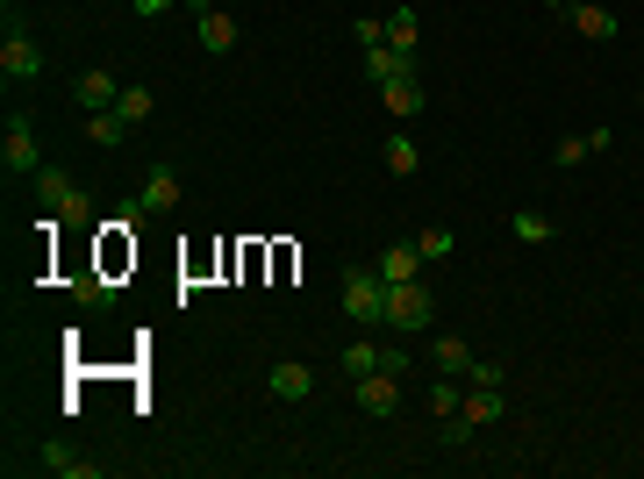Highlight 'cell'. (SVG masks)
<instances>
[{"mask_svg": "<svg viewBox=\"0 0 644 479\" xmlns=\"http://www.w3.org/2000/svg\"><path fill=\"white\" fill-rule=\"evenodd\" d=\"M387 329H401V337H423L430 323H437V301H430L423 279H401V287H387V315H380Z\"/></svg>", "mask_w": 644, "mask_h": 479, "instance_id": "2", "label": "cell"}, {"mask_svg": "<svg viewBox=\"0 0 644 479\" xmlns=\"http://www.w3.org/2000/svg\"><path fill=\"white\" fill-rule=\"evenodd\" d=\"M501 379H509V365H501V358H473L466 387H501Z\"/></svg>", "mask_w": 644, "mask_h": 479, "instance_id": "28", "label": "cell"}, {"mask_svg": "<svg viewBox=\"0 0 644 479\" xmlns=\"http://www.w3.org/2000/svg\"><path fill=\"white\" fill-rule=\"evenodd\" d=\"M430 408H437V415H458V408H466V379L437 373V379H430Z\"/></svg>", "mask_w": 644, "mask_h": 479, "instance_id": "23", "label": "cell"}, {"mask_svg": "<svg viewBox=\"0 0 644 479\" xmlns=\"http://www.w3.org/2000/svg\"><path fill=\"white\" fill-rule=\"evenodd\" d=\"M509 237L537 251V243H552V237H559V229H552V215H537V207H516V215H509Z\"/></svg>", "mask_w": 644, "mask_h": 479, "instance_id": "19", "label": "cell"}, {"mask_svg": "<svg viewBox=\"0 0 644 479\" xmlns=\"http://www.w3.org/2000/svg\"><path fill=\"white\" fill-rule=\"evenodd\" d=\"M416 251H423V265H444V257L458 251V237L451 229H416Z\"/></svg>", "mask_w": 644, "mask_h": 479, "instance_id": "24", "label": "cell"}, {"mask_svg": "<svg viewBox=\"0 0 644 479\" xmlns=\"http://www.w3.org/2000/svg\"><path fill=\"white\" fill-rule=\"evenodd\" d=\"M380 373H394V379H408V351H401V343H387V351H380Z\"/></svg>", "mask_w": 644, "mask_h": 479, "instance_id": "30", "label": "cell"}, {"mask_svg": "<svg viewBox=\"0 0 644 479\" xmlns=\"http://www.w3.org/2000/svg\"><path fill=\"white\" fill-rule=\"evenodd\" d=\"M179 193H187V179H179L172 165H151V172H144V187H136V201H144V215H172Z\"/></svg>", "mask_w": 644, "mask_h": 479, "instance_id": "8", "label": "cell"}, {"mask_svg": "<svg viewBox=\"0 0 644 479\" xmlns=\"http://www.w3.org/2000/svg\"><path fill=\"white\" fill-rule=\"evenodd\" d=\"M122 137H129V122H122L115 108H108V115H86V143H94V151H122Z\"/></svg>", "mask_w": 644, "mask_h": 479, "instance_id": "21", "label": "cell"}, {"mask_svg": "<svg viewBox=\"0 0 644 479\" xmlns=\"http://www.w3.org/2000/svg\"><path fill=\"white\" fill-rule=\"evenodd\" d=\"M544 8H559V15H566V8H573V0H544Z\"/></svg>", "mask_w": 644, "mask_h": 479, "instance_id": "32", "label": "cell"}, {"mask_svg": "<svg viewBox=\"0 0 644 479\" xmlns=\"http://www.w3.org/2000/svg\"><path fill=\"white\" fill-rule=\"evenodd\" d=\"M580 157H587V137H559L552 143V165H580Z\"/></svg>", "mask_w": 644, "mask_h": 479, "instance_id": "29", "label": "cell"}, {"mask_svg": "<svg viewBox=\"0 0 644 479\" xmlns=\"http://www.w3.org/2000/svg\"><path fill=\"white\" fill-rule=\"evenodd\" d=\"M380 165H387V172H401V179H408V172L423 165V151H416V137H408V129H394V137L380 143Z\"/></svg>", "mask_w": 644, "mask_h": 479, "instance_id": "20", "label": "cell"}, {"mask_svg": "<svg viewBox=\"0 0 644 479\" xmlns=\"http://www.w3.org/2000/svg\"><path fill=\"white\" fill-rule=\"evenodd\" d=\"M351 387H358V408L366 415H394L401 408V379L394 373H366V379H351Z\"/></svg>", "mask_w": 644, "mask_h": 479, "instance_id": "11", "label": "cell"}, {"mask_svg": "<svg viewBox=\"0 0 644 479\" xmlns=\"http://www.w3.org/2000/svg\"><path fill=\"white\" fill-rule=\"evenodd\" d=\"M358 65H366V79H373V86H387V79H401V72H416V58L394 51V43H373V51L358 58Z\"/></svg>", "mask_w": 644, "mask_h": 479, "instance_id": "13", "label": "cell"}, {"mask_svg": "<svg viewBox=\"0 0 644 479\" xmlns=\"http://www.w3.org/2000/svg\"><path fill=\"white\" fill-rule=\"evenodd\" d=\"M187 8H194V36H201V51H237V15H230V8H215V0H187Z\"/></svg>", "mask_w": 644, "mask_h": 479, "instance_id": "4", "label": "cell"}, {"mask_svg": "<svg viewBox=\"0 0 644 479\" xmlns=\"http://www.w3.org/2000/svg\"><path fill=\"white\" fill-rule=\"evenodd\" d=\"M344 315H351L358 329L366 323H380V315H387V279H380V265H351V273H344Z\"/></svg>", "mask_w": 644, "mask_h": 479, "instance_id": "3", "label": "cell"}, {"mask_svg": "<svg viewBox=\"0 0 644 479\" xmlns=\"http://www.w3.org/2000/svg\"><path fill=\"white\" fill-rule=\"evenodd\" d=\"M36 72H44L36 36H29V29H8V36H0V79H8V86H29Z\"/></svg>", "mask_w": 644, "mask_h": 479, "instance_id": "5", "label": "cell"}, {"mask_svg": "<svg viewBox=\"0 0 644 479\" xmlns=\"http://www.w3.org/2000/svg\"><path fill=\"white\" fill-rule=\"evenodd\" d=\"M430 358H437V373L466 379V373H473V343H466V337H430Z\"/></svg>", "mask_w": 644, "mask_h": 479, "instance_id": "17", "label": "cell"}, {"mask_svg": "<svg viewBox=\"0 0 644 479\" xmlns=\"http://www.w3.org/2000/svg\"><path fill=\"white\" fill-rule=\"evenodd\" d=\"M637 108H644V93H637Z\"/></svg>", "mask_w": 644, "mask_h": 479, "instance_id": "33", "label": "cell"}, {"mask_svg": "<svg viewBox=\"0 0 644 479\" xmlns=\"http://www.w3.org/2000/svg\"><path fill=\"white\" fill-rule=\"evenodd\" d=\"M380 108H387V115H423V79H416V72L387 79L380 86Z\"/></svg>", "mask_w": 644, "mask_h": 479, "instance_id": "14", "label": "cell"}, {"mask_svg": "<svg viewBox=\"0 0 644 479\" xmlns=\"http://www.w3.org/2000/svg\"><path fill=\"white\" fill-rule=\"evenodd\" d=\"M0 165L8 172H44V143H36V129L29 122H8V137H0Z\"/></svg>", "mask_w": 644, "mask_h": 479, "instance_id": "9", "label": "cell"}, {"mask_svg": "<svg viewBox=\"0 0 644 479\" xmlns=\"http://www.w3.org/2000/svg\"><path fill=\"white\" fill-rule=\"evenodd\" d=\"M265 387H272L280 401H308V394H315V373H308L301 358H287V365H272V379H265Z\"/></svg>", "mask_w": 644, "mask_h": 479, "instance_id": "15", "label": "cell"}, {"mask_svg": "<svg viewBox=\"0 0 644 479\" xmlns=\"http://www.w3.org/2000/svg\"><path fill=\"white\" fill-rule=\"evenodd\" d=\"M72 293H79L86 308H108V301H115V287H108L101 273H86V279H72Z\"/></svg>", "mask_w": 644, "mask_h": 479, "instance_id": "26", "label": "cell"}, {"mask_svg": "<svg viewBox=\"0 0 644 479\" xmlns=\"http://www.w3.org/2000/svg\"><path fill=\"white\" fill-rule=\"evenodd\" d=\"M172 8H179V0H136V15H144V22H158V15H172Z\"/></svg>", "mask_w": 644, "mask_h": 479, "instance_id": "31", "label": "cell"}, {"mask_svg": "<svg viewBox=\"0 0 644 479\" xmlns=\"http://www.w3.org/2000/svg\"><path fill=\"white\" fill-rule=\"evenodd\" d=\"M373 265H380V279H387V287H401V279L423 273V251H416V237H408V243H387V251H380Z\"/></svg>", "mask_w": 644, "mask_h": 479, "instance_id": "12", "label": "cell"}, {"mask_svg": "<svg viewBox=\"0 0 644 479\" xmlns=\"http://www.w3.org/2000/svg\"><path fill=\"white\" fill-rule=\"evenodd\" d=\"M115 115L129 122V129H144V122L158 115V86H144V79H129L122 86V101H115Z\"/></svg>", "mask_w": 644, "mask_h": 479, "instance_id": "16", "label": "cell"}, {"mask_svg": "<svg viewBox=\"0 0 644 479\" xmlns=\"http://www.w3.org/2000/svg\"><path fill=\"white\" fill-rule=\"evenodd\" d=\"M36 472H51V479H101L108 465H101V458H79L65 437H44V451H36Z\"/></svg>", "mask_w": 644, "mask_h": 479, "instance_id": "6", "label": "cell"}, {"mask_svg": "<svg viewBox=\"0 0 644 479\" xmlns=\"http://www.w3.org/2000/svg\"><path fill=\"white\" fill-rule=\"evenodd\" d=\"M416 36H423L416 8H394V15H387V43H394V51H408V58H416Z\"/></svg>", "mask_w": 644, "mask_h": 479, "instance_id": "22", "label": "cell"}, {"mask_svg": "<svg viewBox=\"0 0 644 479\" xmlns=\"http://www.w3.org/2000/svg\"><path fill=\"white\" fill-rule=\"evenodd\" d=\"M351 36H358V51H373V43H387V15H358V22H351Z\"/></svg>", "mask_w": 644, "mask_h": 479, "instance_id": "27", "label": "cell"}, {"mask_svg": "<svg viewBox=\"0 0 644 479\" xmlns=\"http://www.w3.org/2000/svg\"><path fill=\"white\" fill-rule=\"evenodd\" d=\"M501 408H509V394H501V387H473V394H466V423L473 429H487V423H501Z\"/></svg>", "mask_w": 644, "mask_h": 479, "instance_id": "18", "label": "cell"}, {"mask_svg": "<svg viewBox=\"0 0 644 479\" xmlns=\"http://www.w3.org/2000/svg\"><path fill=\"white\" fill-rule=\"evenodd\" d=\"M36 201H44V215H58L65 229H86V223H94V201H86V193L72 187V179H65L58 165L36 172Z\"/></svg>", "mask_w": 644, "mask_h": 479, "instance_id": "1", "label": "cell"}, {"mask_svg": "<svg viewBox=\"0 0 644 479\" xmlns=\"http://www.w3.org/2000/svg\"><path fill=\"white\" fill-rule=\"evenodd\" d=\"M366 373H380V351L373 343H344V379H366Z\"/></svg>", "mask_w": 644, "mask_h": 479, "instance_id": "25", "label": "cell"}, {"mask_svg": "<svg viewBox=\"0 0 644 479\" xmlns=\"http://www.w3.org/2000/svg\"><path fill=\"white\" fill-rule=\"evenodd\" d=\"M566 15H573V29L587 36V43H616V29H623V22H616V8H602V0H573Z\"/></svg>", "mask_w": 644, "mask_h": 479, "instance_id": "10", "label": "cell"}, {"mask_svg": "<svg viewBox=\"0 0 644 479\" xmlns=\"http://www.w3.org/2000/svg\"><path fill=\"white\" fill-rule=\"evenodd\" d=\"M122 101V79L108 65H94V72H79V79H72V108H79V115H108V108Z\"/></svg>", "mask_w": 644, "mask_h": 479, "instance_id": "7", "label": "cell"}]
</instances>
